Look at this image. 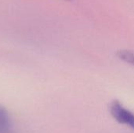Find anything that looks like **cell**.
<instances>
[{
  "mask_svg": "<svg viewBox=\"0 0 134 133\" xmlns=\"http://www.w3.org/2000/svg\"><path fill=\"white\" fill-rule=\"evenodd\" d=\"M109 110L113 118L122 125L134 130V113L124 107L119 101L114 100L110 103Z\"/></svg>",
  "mask_w": 134,
  "mask_h": 133,
  "instance_id": "cell-1",
  "label": "cell"
},
{
  "mask_svg": "<svg viewBox=\"0 0 134 133\" xmlns=\"http://www.w3.org/2000/svg\"><path fill=\"white\" fill-rule=\"evenodd\" d=\"M13 129L12 118L8 111L0 105V133H11Z\"/></svg>",
  "mask_w": 134,
  "mask_h": 133,
  "instance_id": "cell-2",
  "label": "cell"
},
{
  "mask_svg": "<svg viewBox=\"0 0 134 133\" xmlns=\"http://www.w3.org/2000/svg\"><path fill=\"white\" fill-rule=\"evenodd\" d=\"M116 55L120 60L134 66V51L127 50V49H121L117 52Z\"/></svg>",
  "mask_w": 134,
  "mask_h": 133,
  "instance_id": "cell-3",
  "label": "cell"
},
{
  "mask_svg": "<svg viewBox=\"0 0 134 133\" xmlns=\"http://www.w3.org/2000/svg\"><path fill=\"white\" fill-rule=\"evenodd\" d=\"M67 1H69V2H73L74 0H67Z\"/></svg>",
  "mask_w": 134,
  "mask_h": 133,
  "instance_id": "cell-4",
  "label": "cell"
}]
</instances>
